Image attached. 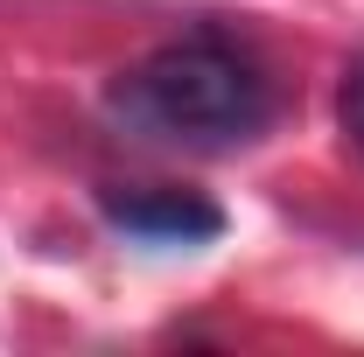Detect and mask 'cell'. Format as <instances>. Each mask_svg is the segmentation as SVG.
Wrapping results in <instances>:
<instances>
[{
  "label": "cell",
  "mask_w": 364,
  "mask_h": 357,
  "mask_svg": "<svg viewBox=\"0 0 364 357\" xmlns=\"http://www.w3.org/2000/svg\"><path fill=\"white\" fill-rule=\"evenodd\" d=\"M280 91L267 63L225 28H189L105 85V119L147 147L238 154L273 127Z\"/></svg>",
  "instance_id": "obj_1"
},
{
  "label": "cell",
  "mask_w": 364,
  "mask_h": 357,
  "mask_svg": "<svg viewBox=\"0 0 364 357\" xmlns=\"http://www.w3.org/2000/svg\"><path fill=\"white\" fill-rule=\"evenodd\" d=\"M98 218L140 245H210L225 238V211L196 189H98Z\"/></svg>",
  "instance_id": "obj_2"
},
{
  "label": "cell",
  "mask_w": 364,
  "mask_h": 357,
  "mask_svg": "<svg viewBox=\"0 0 364 357\" xmlns=\"http://www.w3.org/2000/svg\"><path fill=\"white\" fill-rule=\"evenodd\" d=\"M336 119H343V140L364 154V63L343 78V91H336Z\"/></svg>",
  "instance_id": "obj_3"
}]
</instances>
